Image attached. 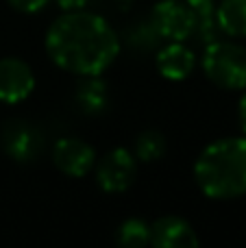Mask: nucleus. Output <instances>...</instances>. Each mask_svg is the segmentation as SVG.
<instances>
[{
	"instance_id": "6e6552de",
	"label": "nucleus",
	"mask_w": 246,
	"mask_h": 248,
	"mask_svg": "<svg viewBox=\"0 0 246 248\" xmlns=\"http://www.w3.org/2000/svg\"><path fill=\"white\" fill-rule=\"evenodd\" d=\"M55 166L68 176H85L94 168L96 155L87 141L78 137H61L52 148Z\"/></svg>"
},
{
	"instance_id": "9b49d317",
	"label": "nucleus",
	"mask_w": 246,
	"mask_h": 248,
	"mask_svg": "<svg viewBox=\"0 0 246 248\" xmlns=\"http://www.w3.org/2000/svg\"><path fill=\"white\" fill-rule=\"evenodd\" d=\"M77 103L85 113H92V116L103 113L109 103L107 83L98 74L83 77V81L77 85Z\"/></svg>"
},
{
	"instance_id": "ddd939ff",
	"label": "nucleus",
	"mask_w": 246,
	"mask_h": 248,
	"mask_svg": "<svg viewBox=\"0 0 246 248\" xmlns=\"http://www.w3.org/2000/svg\"><path fill=\"white\" fill-rule=\"evenodd\" d=\"M148 235H151V227L139 218H129L118 227L116 242L120 248H146Z\"/></svg>"
},
{
	"instance_id": "9d476101",
	"label": "nucleus",
	"mask_w": 246,
	"mask_h": 248,
	"mask_svg": "<svg viewBox=\"0 0 246 248\" xmlns=\"http://www.w3.org/2000/svg\"><path fill=\"white\" fill-rule=\"evenodd\" d=\"M194 52L183 42H170L157 55V70L168 81H183L194 70Z\"/></svg>"
},
{
	"instance_id": "0eeeda50",
	"label": "nucleus",
	"mask_w": 246,
	"mask_h": 248,
	"mask_svg": "<svg viewBox=\"0 0 246 248\" xmlns=\"http://www.w3.org/2000/svg\"><path fill=\"white\" fill-rule=\"evenodd\" d=\"M35 90V74L26 61L17 57L0 59V103L17 105Z\"/></svg>"
},
{
	"instance_id": "2eb2a0df",
	"label": "nucleus",
	"mask_w": 246,
	"mask_h": 248,
	"mask_svg": "<svg viewBox=\"0 0 246 248\" xmlns=\"http://www.w3.org/2000/svg\"><path fill=\"white\" fill-rule=\"evenodd\" d=\"M20 13H37L48 4V0H7Z\"/></svg>"
},
{
	"instance_id": "4468645a",
	"label": "nucleus",
	"mask_w": 246,
	"mask_h": 248,
	"mask_svg": "<svg viewBox=\"0 0 246 248\" xmlns=\"http://www.w3.org/2000/svg\"><path fill=\"white\" fill-rule=\"evenodd\" d=\"M166 153V137L159 131H146L135 140V159L139 161H157Z\"/></svg>"
},
{
	"instance_id": "f8f14e48",
	"label": "nucleus",
	"mask_w": 246,
	"mask_h": 248,
	"mask_svg": "<svg viewBox=\"0 0 246 248\" xmlns=\"http://www.w3.org/2000/svg\"><path fill=\"white\" fill-rule=\"evenodd\" d=\"M216 22L222 33L246 37V0H222L216 9Z\"/></svg>"
},
{
	"instance_id": "7ed1b4c3",
	"label": "nucleus",
	"mask_w": 246,
	"mask_h": 248,
	"mask_svg": "<svg viewBox=\"0 0 246 248\" xmlns=\"http://www.w3.org/2000/svg\"><path fill=\"white\" fill-rule=\"evenodd\" d=\"M203 70L214 85L222 90H242L246 87V48L220 39L207 44Z\"/></svg>"
},
{
	"instance_id": "1a4fd4ad",
	"label": "nucleus",
	"mask_w": 246,
	"mask_h": 248,
	"mask_svg": "<svg viewBox=\"0 0 246 248\" xmlns=\"http://www.w3.org/2000/svg\"><path fill=\"white\" fill-rule=\"evenodd\" d=\"M151 248H199L196 231L187 220L179 216H164L151 224L148 235Z\"/></svg>"
},
{
	"instance_id": "dca6fc26",
	"label": "nucleus",
	"mask_w": 246,
	"mask_h": 248,
	"mask_svg": "<svg viewBox=\"0 0 246 248\" xmlns=\"http://www.w3.org/2000/svg\"><path fill=\"white\" fill-rule=\"evenodd\" d=\"M57 4L63 11H78V9H83L87 4V0H57Z\"/></svg>"
},
{
	"instance_id": "f3484780",
	"label": "nucleus",
	"mask_w": 246,
	"mask_h": 248,
	"mask_svg": "<svg viewBox=\"0 0 246 248\" xmlns=\"http://www.w3.org/2000/svg\"><path fill=\"white\" fill-rule=\"evenodd\" d=\"M238 116H240V126L242 131L246 133V94L240 98V105H238Z\"/></svg>"
},
{
	"instance_id": "423d86ee",
	"label": "nucleus",
	"mask_w": 246,
	"mask_h": 248,
	"mask_svg": "<svg viewBox=\"0 0 246 248\" xmlns=\"http://www.w3.org/2000/svg\"><path fill=\"white\" fill-rule=\"evenodd\" d=\"M135 172H138L135 155L129 153L126 148H113L96 166V181L105 192L118 194L131 187Z\"/></svg>"
},
{
	"instance_id": "f257e3e1",
	"label": "nucleus",
	"mask_w": 246,
	"mask_h": 248,
	"mask_svg": "<svg viewBox=\"0 0 246 248\" xmlns=\"http://www.w3.org/2000/svg\"><path fill=\"white\" fill-rule=\"evenodd\" d=\"M46 52L61 70L92 77L116 61L120 39L105 17L90 11H65L46 33Z\"/></svg>"
},
{
	"instance_id": "20e7f679",
	"label": "nucleus",
	"mask_w": 246,
	"mask_h": 248,
	"mask_svg": "<svg viewBox=\"0 0 246 248\" xmlns=\"http://www.w3.org/2000/svg\"><path fill=\"white\" fill-rule=\"evenodd\" d=\"M151 26L159 37L170 42H185L194 35L196 16L183 0H161L153 7Z\"/></svg>"
},
{
	"instance_id": "39448f33",
	"label": "nucleus",
	"mask_w": 246,
	"mask_h": 248,
	"mask_svg": "<svg viewBox=\"0 0 246 248\" xmlns=\"http://www.w3.org/2000/svg\"><path fill=\"white\" fill-rule=\"evenodd\" d=\"M0 144H2L4 153L15 161H31L42 153L44 137L37 126L31 122L20 120V118H11L2 124L0 131Z\"/></svg>"
},
{
	"instance_id": "f03ea898",
	"label": "nucleus",
	"mask_w": 246,
	"mask_h": 248,
	"mask_svg": "<svg viewBox=\"0 0 246 248\" xmlns=\"http://www.w3.org/2000/svg\"><path fill=\"white\" fill-rule=\"evenodd\" d=\"M194 179L209 198L246 194V137H225L209 144L194 163Z\"/></svg>"
}]
</instances>
